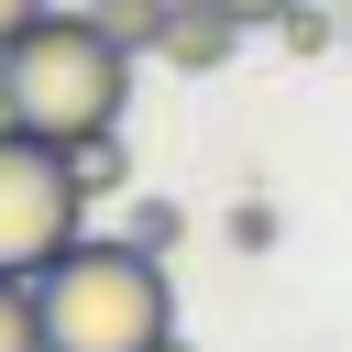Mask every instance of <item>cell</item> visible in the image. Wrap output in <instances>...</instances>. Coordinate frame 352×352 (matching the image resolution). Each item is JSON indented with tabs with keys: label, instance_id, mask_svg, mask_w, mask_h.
<instances>
[{
	"label": "cell",
	"instance_id": "obj_7",
	"mask_svg": "<svg viewBox=\"0 0 352 352\" xmlns=\"http://www.w3.org/2000/svg\"><path fill=\"white\" fill-rule=\"evenodd\" d=\"M66 154H77V187H88V198L121 187V132H88V143H66Z\"/></svg>",
	"mask_w": 352,
	"mask_h": 352
},
{
	"label": "cell",
	"instance_id": "obj_9",
	"mask_svg": "<svg viewBox=\"0 0 352 352\" xmlns=\"http://www.w3.org/2000/svg\"><path fill=\"white\" fill-rule=\"evenodd\" d=\"M275 33H286V44H297V55H319V44H330V11H308V0H297V11H286V22H275Z\"/></svg>",
	"mask_w": 352,
	"mask_h": 352
},
{
	"label": "cell",
	"instance_id": "obj_3",
	"mask_svg": "<svg viewBox=\"0 0 352 352\" xmlns=\"http://www.w3.org/2000/svg\"><path fill=\"white\" fill-rule=\"evenodd\" d=\"M77 220H88L77 154L0 121V275H44V264L77 242Z\"/></svg>",
	"mask_w": 352,
	"mask_h": 352
},
{
	"label": "cell",
	"instance_id": "obj_13",
	"mask_svg": "<svg viewBox=\"0 0 352 352\" xmlns=\"http://www.w3.org/2000/svg\"><path fill=\"white\" fill-rule=\"evenodd\" d=\"M165 352H187V341H165Z\"/></svg>",
	"mask_w": 352,
	"mask_h": 352
},
{
	"label": "cell",
	"instance_id": "obj_8",
	"mask_svg": "<svg viewBox=\"0 0 352 352\" xmlns=\"http://www.w3.org/2000/svg\"><path fill=\"white\" fill-rule=\"evenodd\" d=\"M132 242H154V253H176V242H187V220H176L165 198H143V209H132Z\"/></svg>",
	"mask_w": 352,
	"mask_h": 352
},
{
	"label": "cell",
	"instance_id": "obj_2",
	"mask_svg": "<svg viewBox=\"0 0 352 352\" xmlns=\"http://www.w3.org/2000/svg\"><path fill=\"white\" fill-rule=\"evenodd\" d=\"M121 99H132V44H110L88 11H44L33 33L0 44V121L11 132L88 143V132H121Z\"/></svg>",
	"mask_w": 352,
	"mask_h": 352
},
{
	"label": "cell",
	"instance_id": "obj_5",
	"mask_svg": "<svg viewBox=\"0 0 352 352\" xmlns=\"http://www.w3.org/2000/svg\"><path fill=\"white\" fill-rule=\"evenodd\" d=\"M165 11H176V0H88V22H99L110 44H132V55L165 44Z\"/></svg>",
	"mask_w": 352,
	"mask_h": 352
},
{
	"label": "cell",
	"instance_id": "obj_11",
	"mask_svg": "<svg viewBox=\"0 0 352 352\" xmlns=\"http://www.w3.org/2000/svg\"><path fill=\"white\" fill-rule=\"evenodd\" d=\"M44 11H55V0H0V44H11V33H33Z\"/></svg>",
	"mask_w": 352,
	"mask_h": 352
},
{
	"label": "cell",
	"instance_id": "obj_4",
	"mask_svg": "<svg viewBox=\"0 0 352 352\" xmlns=\"http://www.w3.org/2000/svg\"><path fill=\"white\" fill-rule=\"evenodd\" d=\"M242 33H253V22H242L231 0H176V11H165V44H154V55H165L176 77H220V66L242 55Z\"/></svg>",
	"mask_w": 352,
	"mask_h": 352
},
{
	"label": "cell",
	"instance_id": "obj_1",
	"mask_svg": "<svg viewBox=\"0 0 352 352\" xmlns=\"http://www.w3.org/2000/svg\"><path fill=\"white\" fill-rule=\"evenodd\" d=\"M44 352H165L176 341V286H165V253L132 242V231H77L44 275Z\"/></svg>",
	"mask_w": 352,
	"mask_h": 352
},
{
	"label": "cell",
	"instance_id": "obj_10",
	"mask_svg": "<svg viewBox=\"0 0 352 352\" xmlns=\"http://www.w3.org/2000/svg\"><path fill=\"white\" fill-rule=\"evenodd\" d=\"M231 242H242V253H264V242H275V209H264V198H242V209H231Z\"/></svg>",
	"mask_w": 352,
	"mask_h": 352
},
{
	"label": "cell",
	"instance_id": "obj_12",
	"mask_svg": "<svg viewBox=\"0 0 352 352\" xmlns=\"http://www.w3.org/2000/svg\"><path fill=\"white\" fill-rule=\"evenodd\" d=\"M231 11H242V22H286L297 0H231Z\"/></svg>",
	"mask_w": 352,
	"mask_h": 352
},
{
	"label": "cell",
	"instance_id": "obj_6",
	"mask_svg": "<svg viewBox=\"0 0 352 352\" xmlns=\"http://www.w3.org/2000/svg\"><path fill=\"white\" fill-rule=\"evenodd\" d=\"M0 352H44V297H33V275H0Z\"/></svg>",
	"mask_w": 352,
	"mask_h": 352
}]
</instances>
